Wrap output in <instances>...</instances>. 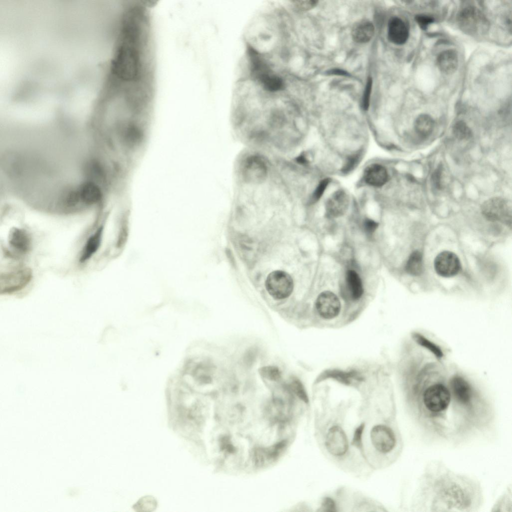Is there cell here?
I'll use <instances>...</instances> for the list:
<instances>
[{"mask_svg":"<svg viewBox=\"0 0 512 512\" xmlns=\"http://www.w3.org/2000/svg\"><path fill=\"white\" fill-rule=\"evenodd\" d=\"M424 492H428L432 508H456L465 510L475 508L476 485L469 478L451 472H442L440 476H426Z\"/></svg>","mask_w":512,"mask_h":512,"instance_id":"1","label":"cell"},{"mask_svg":"<svg viewBox=\"0 0 512 512\" xmlns=\"http://www.w3.org/2000/svg\"><path fill=\"white\" fill-rule=\"evenodd\" d=\"M450 393L458 406L463 422L474 423L479 420L476 410V393L470 384L460 376H455L450 382Z\"/></svg>","mask_w":512,"mask_h":512,"instance_id":"2","label":"cell"},{"mask_svg":"<svg viewBox=\"0 0 512 512\" xmlns=\"http://www.w3.org/2000/svg\"><path fill=\"white\" fill-rule=\"evenodd\" d=\"M458 24L466 34L478 36L486 34L489 28V22L484 14L477 8L466 6L458 12Z\"/></svg>","mask_w":512,"mask_h":512,"instance_id":"3","label":"cell"},{"mask_svg":"<svg viewBox=\"0 0 512 512\" xmlns=\"http://www.w3.org/2000/svg\"><path fill=\"white\" fill-rule=\"evenodd\" d=\"M32 270L26 266H17L1 274L0 288L1 294H12L24 288L32 279Z\"/></svg>","mask_w":512,"mask_h":512,"instance_id":"4","label":"cell"},{"mask_svg":"<svg viewBox=\"0 0 512 512\" xmlns=\"http://www.w3.org/2000/svg\"><path fill=\"white\" fill-rule=\"evenodd\" d=\"M484 216L492 222H498L511 227L512 205L501 198H492L485 201L482 206Z\"/></svg>","mask_w":512,"mask_h":512,"instance_id":"5","label":"cell"},{"mask_svg":"<svg viewBox=\"0 0 512 512\" xmlns=\"http://www.w3.org/2000/svg\"><path fill=\"white\" fill-rule=\"evenodd\" d=\"M266 287L272 297L276 300H282L291 294L294 282L289 274L284 271L276 270L268 276Z\"/></svg>","mask_w":512,"mask_h":512,"instance_id":"6","label":"cell"},{"mask_svg":"<svg viewBox=\"0 0 512 512\" xmlns=\"http://www.w3.org/2000/svg\"><path fill=\"white\" fill-rule=\"evenodd\" d=\"M370 439L375 448L384 454L392 451L396 444V438L393 430L384 425H377L372 428Z\"/></svg>","mask_w":512,"mask_h":512,"instance_id":"7","label":"cell"},{"mask_svg":"<svg viewBox=\"0 0 512 512\" xmlns=\"http://www.w3.org/2000/svg\"><path fill=\"white\" fill-rule=\"evenodd\" d=\"M434 268L439 276L449 278L459 272L461 265L459 258L455 254L450 251H444L436 257Z\"/></svg>","mask_w":512,"mask_h":512,"instance_id":"8","label":"cell"},{"mask_svg":"<svg viewBox=\"0 0 512 512\" xmlns=\"http://www.w3.org/2000/svg\"><path fill=\"white\" fill-rule=\"evenodd\" d=\"M316 307L319 315L324 319L336 318L340 310V302L337 296L330 291L320 293L317 298Z\"/></svg>","mask_w":512,"mask_h":512,"instance_id":"9","label":"cell"},{"mask_svg":"<svg viewBox=\"0 0 512 512\" xmlns=\"http://www.w3.org/2000/svg\"><path fill=\"white\" fill-rule=\"evenodd\" d=\"M325 444L328 452L334 456L344 454L348 448L346 436L338 426H333L329 429Z\"/></svg>","mask_w":512,"mask_h":512,"instance_id":"10","label":"cell"},{"mask_svg":"<svg viewBox=\"0 0 512 512\" xmlns=\"http://www.w3.org/2000/svg\"><path fill=\"white\" fill-rule=\"evenodd\" d=\"M8 243L14 252L20 254H26L32 248V238L30 234L24 228L12 227L10 230Z\"/></svg>","mask_w":512,"mask_h":512,"instance_id":"11","label":"cell"},{"mask_svg":"<svg viewBox=\"0 0 512 512\" xmlns=\"http://www.w3.org/2000/svg\"><path fill=\"white\" fill-rule=\"evenodd\" d=\"M105 222H102L87 238L78 259L79 262H88L100 248L105 230Z\"/></svg>","mask_w":512,"mask_h":512,"instance_id":"12","label":"cell"},{"mask_svg":"<svg viewBox=\"0 0 512 512\" xmlns=\"http://www.w3.org/2000/svg\"><path fill=\"white\" fill-rule=\"evenodd\" d=\"M350 199L347 193L344 190H338L334 192L326 204V216L328 218H336L344 214L349 205Z\"/></svg>","mask_w":512,"mask_h":512,"instance_id":"13","label":"cell"},{"mask_svg":"<svg viewBox=\"0 0 512 512\" xmlns=\"http://www.w3.org/2000/svg\"><path fill=\"white\" fill-rule=\"evenodd\" d=\"M409 36L408 29L400 18H392L388 24V38L392 43L401 45L406 43Z\"/></svg>","mask_w":512,"mask_h":512,"instance_id":"14","label":"cell"},{"mask_svg":"<svg viewBox=\"0 0 512 512\" xmlns=\"http://www.w3.org/2000/svg\"><path fill=\"white\" fill-rule=\"evenodd\" d=\"M440 70L447 74L454 72L458 67V58L457 52L454 50H446L441 52L436 60Z\"/></svg>","mask_w":512,"mask_h":512,"instance_id":"15","label":"cell"},{"mask_svg":"<svg viewBox=\"0 0 512 512\" xmlns=\"http://www.w3.org/2000/svg\"><path fill=\"white\" fill-rule=\"evenodd\" d=\"M364 176L365 182L374 186H383L388 178L386 169L378 164H372L368 166L364 170Z\"/></svg>","mask_w":512,"mask_h":512,"instance_id":"16","label":"cell"},{"mask_svg":"<svg viewBox=\"0 0 512 512\" xmlns=\"http://www.w3.org/2000/svg\"><path fill=\"white\" fill-rule=\"evenodd\" d=\"M374 32L373 24L367 20H362L356 24L352 28L353 40L358 43H366L370 40Z\"/></svg>","mask_w":512,"mask_h":512,"instance_id":"17","label":"cell"},{"mask_svg":"<svg viewBox=\"0 0 512 512\" xmlns=\"http://www.w3.org/2000/svg\"><path fill=\"white\" fill-rule=\"evenodd\" d=\"M248 53L251 63L252 76L260 82L264 76L270 74L268 68L260 54L254 49L249 48Z\"/></svg>","mask_w":512,"mask_h":512,"instance_id":"18","label":"cell"},{"mask_svg":"<svg viewBox=\"0 0 512 512\" xmlns=\"http://www.w3.org/2000/svg\"><path fill=\"white\" fill-rule=\"evenodd\" d=\"M434 126L433 118L428 114H421L415 120L414 128L420 138H426L432 133Z\"/></svg>","mask_w":512,"mask_h":512,"instance_id":"19","label":"cell"},{"mask_svg":"<svg viewBox=\"0 0 512 512\" xmlns=\"http://www.w3.org/2000/svg\"><path fill=\"white\" fill-rule=\"evenodd\" d=\"M346 281L350 298L354 300L360 298L364 290L361 279L356 272L354 270H348L346 274Z\"/></svg>","mask_w":512,"mask_h":512,"instance_id":"20","label":"cell"},{"mask_svg":"<svg viewBox=\"0 0 512 512\" xmlns=\"http://www.w3.org/2000/svg\"><path fill=\"white\" fill-rule=\"evenodd\" d=\"M323 378H332L345 384H350L354 380H360V377L355 370L344 372L340 370H330L326 372Z\"/></svg>","mask_w":512,"mask_h":512,"instance_id":"21","label":"cell"},{"mask_svg":"<svg viewBox=\"0 0 512 512\" xmlns=\"http://www.w3.org/2000/svg\"><path fill=\"white\" fill-rule=\"evenodd\" d=\"M406 272L410 275L418 276L422 272V256L418 250L413 252L410 256L406 266Z\"/></svg>","mask_w":512,"mask_h":512,"instance_id":"22","label":"cell"},{"mask_svg":"<svg viewBox=\"0 0 512 512\" xmlns=\"http://www.w3.org/2000/svg\"><path fill=\"white\" fill-rule=\"evenodd\" d=\"M245 167L248 175L252 178H262L266 174V166L259 158L254 157L250 158L246 162Z\"/></svg>","mask_w":512,"mask_h":512,"instance_id":"23","label":"cell"},{"mask_svg":"<svg viewBox=\"0 0 512 512\" xmlns=\"http://www.w3.org/2000/svg\"><path fill=\"white\" fill-rule=\"evenodd\" d=\"M260 82L264 88L270 92H276L282 89L284 82L278 76L269 74L264 76Z\"/></svg>","mask_w":512,"mask_h":512,"instance_id":"24","label":"cell"},{"mask_svg":"<svg viewBox=\"0 0 512 512\" xmlns=\"http://www.w3.org/2000/svg\"><path fill=\"white\" fill-rule=\"evenodd\" d=\"M452 132L455 137L459 140H466L471 138L472 132L466 124L462 121L456 122L452 128Z\"/></svg>","mask_w":512,"mask_h":512,"instance_id":"25","label":"cell"},{"mask_svg":"<svg viewBox=\"0 0 512 512\" xmlns=\"http://www.w3.org/2000/svg\"><path fill=\"white\" fill-rule=\"evenodd\" d=\"M414 338L418 344L428 349L436 356L441 358L443 356L442 352L440 348L433 342H430L423 336L419 334H414Z\"/></svg>","mask_w":512,"mask_h":512,"instance_id":"26","label":"cell"},{"mask_svg":"<svg viewBox=\"0 0 512 512\" xmlns=\"http://www.w3.org/2000/svg\"><path fill=\"white\" fill-rule=\"evenodd\" d=\"M442 166L440 164L431 175L430 181L432 185L436 190H440L442 187Z\"/></svg>","mask_w":512,"mask_h":512,"instance_id":"27","label":"cell"},{"mask_svg":"<svg viewBox=\"0 0 512 512\" xmlns=\"http://www.w3.org/2000/svg\"><path fill=\"white\" fill-rule=\"evenodd\" d=\"M360 154L356 153L350 156L346 160L342 171L344 173H348L352 170L357 166L360 161Z\"/></svg>","mask_w":512,"mask_h":512,"instance_id":"28","label":"cell"},{"mask_svg":"<svg viewBox=\"0 0 512 512\" xmlns=\"http://www.w3.org/2000/svg\"><path fill=\"white\" fill-rule=\"evenodd\" d=\"M372 84V78L369 77L366 82L362 102V108L365 110H368L369 108Z\"/></svg>","mask_w":512,"mask_h":512,"instance_id":"29","label":"cell"},{"mask_svg":"<svg viewBox=\"0 0 512 512\" xmlns=\"http://www.w3.org/2000/svg\"><path fill=\"white\" fill-rule=\"evenodd\" d=\"M415 20L420 28L424 30H427L428 26L432 24L434 19L432 16L426 14H417L415 16Z\"/></svg>","mask_w":512,"mask_h":512,"instance_id":"30","label":"cell"},{"mask_svg":"<svg viewBox=\"0 0 512 512\" xmlns=\"http://www.w3.org/2000/svg\"><path fill=\"white\" fill-rule=\"evenodd\" d=\"M329 182L328 178H324L320 182L313 193L312 198V202H316L321 198Z\"/></svg>","mask_w":512,"mask_h":512,"instance_id":"31","label":"cell"},{"mask_svg":"<svg viewBox=\"0 0 512 512\" xmlns=\"http://www.w3.org/2000/svg\"><path fill=\"white\" fill-rule=\"evenodd\" d=\"M294 6L300 10H307L314 8L316 4L318 1L310 0H296L292 2Z\"/></svg>","mask_w":512,"mask_h":512,"instance_id":"32","label":"cell"},{"mask_svg":"<svg viewBox=\"0 0 512 512\" xmlns=\"http://www.w3.org/2000/svg\"><path fill=\"white\" fill-rule=\"evenodd\" d=\"M319 510L324 512H336V506L334 500L331 498H325L322 500Z\"/></svg>","mask_w":512,"mask_h":512,"instance_id":"33","label":"cell"},{"mask_svg":"<svg viewBox=\"0 0 512 512\" xmlns=\"http://www.w3.org/2000/svg\"><path fill=\"white\" fill-rule=\"evenodd\" d=\"M364 428V424H362L356 428L354 434L352 444L354 446L358 448H360L362 447V438Z\"/></svg>","mask_w":512,"mask_h":512,"instance_id":"34","label":"cell"},{"mask_svg":"<svg viewBox=\"0 0 512 512\" xmlns=\"http://www.w3.org/2000/svg\"><path fill=\"white\" fill-rule=\"evenodd\" d=\"M378 226V224L372 220L366 219L364 222V230L368 234L373 233Z\"/></svg>","mask_w":512,"mask_h":512,"instance_id":"35","label":"cell"},{"mask_svg":"<svg viewBox=\"0 0 512 512\" xmlns=\"http://www.w3.org/2000/svg\"><path fill=\"white\" fill-rule=\"evenodd\" d=\"M328 74L338 75L342 76H349L350 74L347 72L340 68H334L326 72Z\"/></svg>","mask_w":512,"mask_h":512,"instance_id":"36","label":"cell"},{"mask_svg":"<svg viewBox=\"0 0 512 512\" xmlns=\"http://www.w3.org/2000/svg\"><path fill=\"white\" fill-rule=\"evenodd\" d=\"M119 34H120V33H119ZM118 36H119V34H118ZM118 38H117V40H118ZM117 40H116V42H117ZM116 45H115V46H114V48H115V46H116Z\"/></svg>","mask_w":512,"mask_h":512,"instance_id":"37","label":"cell"},{"mask_svg":"<svg viewBox=\"0 0 512 512\" xmlns=\"http://www.w3.org/2000/svg\"><path fill=\"white\" fill-rule=\"evenodd\" d=\"M124 14H125V13H124ZM123 20H124V19H123ZM122 22H123V21H122ZM121 28H122V27H121ZM120 30H121V29H120ZM117 42H118V40H117ZM116 43H117V42H116ZM115 48H116V47H115ZM115 48H114V50H115Z\"/></svg>","mask_w":512,"mask_h":512,"instance_id":"38","label":"cell"}]
</instances>
